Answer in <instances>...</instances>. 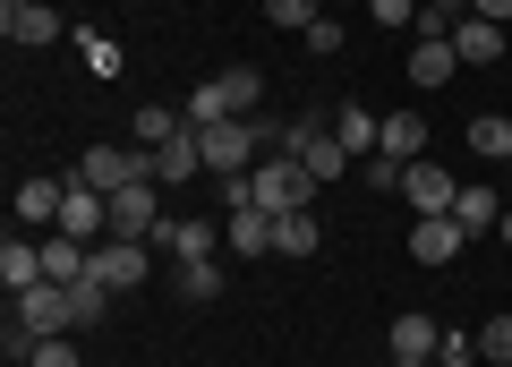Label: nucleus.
<instances>
[{"mask_svg": "<svg viewBox=\"0 0 512 367\" xmlns=\"http://www.w3.org/2000/svg\"><path fill=\"white\" fill-rule=\"evenodd\" d=\"M478 359V333H444L436 342V367H470Z\"/></svg>", "mask_w": 512, "mask_h": 367, "instance_id": "nucleus-32", "label": "nucleus"}, {"mask_svg": "<svg viewBox=\"0 0 512 367\" xmlns=\"http://www.w3.org/2000/svg\"><path fill=\"white\" fill-rule=\"evenodd\" d=\"M214 239H222V231H214L205 214H188V222H163V248H171L180 265H188V257H214Z\"/></svg>", "mask_w": 512, "mask_h": 367, "instance_id": "nucleus-18", "label": "nucleus"}, {"mask_svg": "<svg viewBox=\"0 0 512 367\" xmlns=\"http://www.w3.org/2000/svg\"><path fill=\"white\" fill-rule=\"evenodd\" d=\"M470 18H495V26H504V18H512V0H470Z\"/></svg>", "mask_w": 512, "mask_h": 367, "instance_id": "nucleus-34", "label": "nucleus"}, {"mask_svg": "<svg viewBox=\"0 0 512 367\" xmlns=\"http://www.w3.org/2000/svg\"><path fill=\"white\" fill-rule=\"evenodd\" d=\"M478 359H495V367H512V316H495V325L478 333Z\"/></svg>", "mask_w": 512, "mask_h": 367, "instance_id": "nucleus-29", "label": "nucleus"}, {"mask_svg": "<svg viewBox=\"0 0 512 367\" xmlns=\"http://www.w3.org/2000/svg\"><path fill=\"white\" fill-rule=\"evenodd\" d=\"M316 188H325V180H316V171L299 163V154H265V163L248 171V197L265 205V214H299V205H308Z\"/></svg>", "mask_w": 512, "mask_h": 367, "instance_id": "nucleus-1", "label": "nucleus"}, {"mask_svg": "<svg viewBox=\"0 0 512 367\" xmlns=\"http://www.w3.org/2000/svg\"><path fill=\"white\" fill-rule=\"evenodd\" d=\"M333 137H342V154H350V163H367V154L384 146V111H359V103H350L342 120H333Z\"/></svg>", "mask_w": 512, "mask_h": 367, "instance_id": "nucleus-13", "label": "nucleus"}, {"mask_svg": "<svg viewBox=\"0 0 512 367\" xmlns=\"http://www.w3.org/2000/svg\"><path fill=\"white\" fill-rule=\"evenodd\" d=\"M222 231H231L239 257H274V214H265V205H248V214H222Z\"/></svg>", "mask_w": 512, "mask_h": 367, "instance_id": "nucleus-14", "label": "nucleus"}, {"mask_svg": "<svg viewBox=\"0 0 512 367\" xmlns=\"http://www.w3.org/2000/svg\"><path fill=\"white\" fill-rule=\"evenodd\" d=\"M188 120H197V129H214V120H231V111H222V86H214V77H205V86L188 94Z\"/></svg>", "mask_w": 512, "mask_h": 367, "instance_id": "nucleus-27", "label": "nucleus"}, {"mask_svg": "<svg viewBox=\"0 0 512 367\" xmlns=\"http://www.w3.org/2000/svg\"><path fill=\"white\" fill-rule=\"evenodd\" d=\"M9 316H18L35 342H52V333H69V325H77V299H69V282H35V291H26Z\"/></svg>", "mask_w": 512, "mask_h": 367, "instance_id": "nucleus-2", "label": "nucleus"}, {"mask_svg": "<svg viewBox=\"0 0 512 367\" xmlns=\"http://www.w3.org/2000/svg\"><path fill=\"white\" fill-rule=\"evenodd\" d=\"M214 86H222V111H231V120H239V111H256V94H265V77H256L248 60H239V69H222Z\"/></svg>", "mask_w": 512, "mask_h": 367, "instance_id": "nucleus-21", "label": "nucleus"}, {"mask_svg": "<svg viewBox=\"0 0 512 367\" xmlns=\"http://www.w3.org/2000/svg\"><path fill=\"white\" fill-rule=\"evenodd\" d=\"M325 248V231H316V214L299 205V214H274V257H316Z\"/></svg>", "mask_w": 512, "mask_h": 367, "instance_id": "nucleus-15", "label": "nucleus"}, {"mask_svg": "<svg viewBox=\"0 0 512 367\" xmlns=\"http://www.w3.org/2000/svg\"><path fill=\"white\" fill-rule=\"evenodd\" d=\"M444 333L427 325V316H393V359H436Z\"/></svg>", "mask_w": 512, "mask_h": 367, "instance_id": "nucleus-20", "label": "nucleus"}, {"mask_svg": "<svg viewBox=\"0 0 512 367\" xmlns=\"http://www.w3.org/2000/svg\"><path fill=\"white\" fill-rule=\"evenodd\" d=\"M111 239H146V248H163V214H154V180H137V188H111Z\"/></svg>", "mask_w": 512, "mask_h": 367, "instance_id": "nucleus-4", "label": "nucleus"}, {"mask_svg": "<svg viewBox=\"0 0 512 367\" xmlns=\"http://www.w3.org/2000/svg\"><path fill=\"white\" fill-rule=\"evenodd\" d=\"M402 171H410V163H393V154H367L359 180H367V188H393V197H402Z\"/></svg>", "mask_w": 512, "mask_h": 367, "instance_id": "nucleus-28", "label": "nucleus"}, {"mask_svg": "<svg viewBox=\"0 0 512 367\" xmlns=\"http://www.w3.org/2000/svg\"><path fill=\"white\" fill-rule=\"evenodd\" d=\"M265 18H274V26H291V35H308V26L325 18V9H316V0H265Z\"/></svg>", "mask_w": 512, "mask_h": 367, "instance_id": "nucleus-26", "label": "nucleus"}, {"mask_svg": "<svg viewBox=\"0 0 512 367\" xmlns=\"http://www.w3.org/2000/svg\"><path fill=\"white\" fill-rule=\"evenodd\" d=\"M453 222H461V231H495V222H504V197H495V188H461Z\"/></svg>", "mask_w": 512, "mask_h": 367, "instance_id": "nucleus-19", "label": "nucleus"}, {"mask_svg": "<svg viewBox=\"0 0 512 367\" xmlns=\"http://www.w3.org/2000/svg\"><path fill=\"white\" fill-rule=\"evenodd\" d=\"M146 239H94V257H86V274L103 282V291H137V282H146Z\"/></svg>", "mask_w": 512, "mask_h": 367, "instance_id": "nucleus-3", "label": "nucleus"}, {"mask_svg": "<svg viewBox=\"0 0 512 367\" xmlns=\"http://www.w3.org/2000/svg\"><path fill=\"white\" fill-rule=\"evenodd\" d=\"M60 197H69L60 180H26L18 188V222H60Z\"/></svg>", "mask_w": 512, "mask_h": 367, "instance_id": "nucleus-22", "label": "nucleus"}, {"mask_svg": "<svg viewBox=\"0 0 512 367\" xmlns=\"http://www.w3.org/2000/svg\"><path fill=\"white\" fill-rule=\"evenodd\" d=\"M0 282H9V299H26L35 282H52V274H43V248H35V239H18V231L0 239Z\"/></svg>", "mask_w": 512, "mask_h": 367, "instance_id": "nucleus-10", "label": "nucleus"}, {"mask_svg": "<svg viewBox=\"0 0 512 367\" xmlns=\"http://www.w3.org/2000/svg\"><path fill=\"white\" fill-rule=\"evenodd\" d=\"M197 146H205V171H214V180H231V171L256 163V129L248 120H214V129H197Z\"/></svg>", "mask_w": 512, "mask_h": 367, "instance_id": "nucleus-5", "label": "nucleus"}, {"mask_svg": "<svg viewBox=\"0 0 512 367\" xmlns=\"http://www.w3.org/2000/svg\"><path fill=\"white\" fill-rule=\"evenodd\" d=\"M402 197L419 205V214H453V197H461V180H453V171H444V163H427V154H419V163L402 171Z\"/></svg>", "mask_w": 512, "mask_h": 367, "instance_id": "nucleus-6", "label": "nucleus"}, {"mask_svg": "<svg viewBox=\"0 0 512 367\" xmlns=\"http://www.w3.org/2000/svg\"><path fill=\"white\" fill-rule=\"evenodd\" d=\"M86 257H94V248H86V239H69V231L43 239V274H52V282H86Z\"/></svg>", "mask_w": 512, "mask_h": 367, "instance_id": "nucleus-17", "label": "nucleus"}, {"mask_svg": "<svg viewBox=\"0 0 512 367\" xmlns=\"http://www.w3.org/2000/svg\"><path fill=\"white\" fill-rule=\"evenodd\" d=\"M128 129H137V146L154 154V146H163V137H180V129H188V111H163V103H146V111H137V120H128Z\"/></svg>", "mask_w": 512, "mask_h": 367, "instance_id": "nucleus-23", "label": "nucleus"}, {"mask_svg": "<svg viewBox=\"0 0 512 367\" xmlns=\"http://www.w3.org/2000/svg\"><path fill=\"white\" fill-rule=\"evenodd\" d=\"M26 367H86V359H77L69 333H52V342H35V359H26Z\"/></svg>", "mask_w": 512, "mask_h": 367, "instance_id": "nucleus-31", "label": "nucleus"}, {"mask_svg": "<svg viewBox=\"0 0 512 367\" xmlns=\"http://www.w3.org/2000/svg\"><path fill=\"white\" fill-rule=\"evenodd\" d=\"M393 367H427V359H393Z\"/></svg>", "mask_w": 512, "mask_h": 367, "instance_id": "nucleus-36", "label": "nucleus"}, {"mask_svg": "<svg viewBox=\"0 0 512 367\" xmlns=\"http://www.w3.org/2000/svg\"><path fill=\"white\" fill-rule=\"evenodd\" d=\"M453 69H461L453 35H419V52H410V86H427V94H436V86H444Z\"/></svg>", "mask_w": 512, "mask_h": 367, "instance_id": "nucleus-12", "label": "nucleus"}, {"mask_svg": "<svg viewBox=\"0 0 512 367\" xmlns=\"http://www.w3.org/2000/svg\"><path fill=\"white\" fill-rule=\"evenodd\" d=\"M495 239H504V248H512V205H504V222H495Z\"/></svg>", "mask_w": 512, "mask_h": 367, "instance_id": "nucleus-35", "label": "nucleus"}, {"mask_svg": "<svg viewBox=\"0 0 512 367\" xmlns=\"http://www.w3.org/2000/svg\"><path fill=\"white\" fill-rule=\"evenodd\" d=\"M461 239H470V231H461L453 214H419V231H410V257H419V265H453V257H461Z\"/></svg>", "mask_w": 512, "mask_h": 367, "instance_id": "nucleus-9", "label": "nucleus"}, {"mask_svg": "<svg viewBox=\"0 0 512 367\" xmlns=\"http://www.w3.org/2000/svg\"><path fill=\"white\" fill-rule=\"evenodd\" d=\"M214 291H222L214 257H188V265H180V299H214Z\"/></svg>", "mask_w": 512, "mask_h": 367, "instance_id": "nucleus-25", "label": "nucleus"}, {"mask_svg": "<svg viewBox=\"0 0 512 367\" xmlns=\"http://www.w3.org/2000/svg\"><path fill=\"white\" fill-rule=\"evenodd\" d=\"M470 146L487 154V163H512V120H495V111H478V120H470Z\"/></svg>", "mask_w": 512, "mask_h": 367, "instance_id": "nucleus-24", "label": "nucleus"}, {"mask_svg": "<svg viewBox=\"0 0 512 367\" xmlns=\"http://www.w3.org/2000/svg\"><path fill=\"white\" fill-rule=\"evenodd\" d=\"M120 60H128V52H120L111 35H86V69H94V77H120Z\"/></svg>", "mask_w": 512, "mask_h": 367, "instance_id": "nucleus-30", "label": "nucleus"}, {"mask_svg": "<svg viewBox=\"0 0 512 367\" xmlns=\"http://www.w3.org/2000/svg\"><path fill=\"white\" fill-rule=\"evenodd\" d=\"M197 171H205V146H197V120H188L180 137H163V146H154V180L180 188V180H197Z\"/></svg>", "mask_w": 512, "mask_h": 367, "instance_id": "nucleus-8", "label": "nucleus"}, {"mask_svg": "<svg viewBox=\"0 0 512 367\" xmlns=\"http://www.w3.org/2000/svg\"><path fill=\"white\" fill-rule=\"evenodd\" d=\"M453 52L470 60V69H495V52H504V26H495V18H470V9H461V18H453Z\"/></svg>", "mask_w": 512, "mask_h": 367, "instance_id": "nucleus-11", "label": "nucleus"}, {"mask_svg": "<svg viewBox=\"0 0 512 367\" xmlns=\"http://www.w3.org/2000/svg\"><path fill=\"white\" fill-rule=\"evenodd\" d=\"M367 18L376 26H419V0H367Z\"/></svg>", "mask_w": 512, "mask_h": 367, "instance_id": "nucleus-33", "label": "nucleus"}, {"mask_svg": "<svg viewBox=\"0 0 512 367\" xmlns=\"http://www.w3.org/2000/svg\"><path fill=\"white\" fill-rule=\"evenodd\" d=\"M376 154H393V163H419L427 154V120H410V111H384V146Z\"/></svg>", "mask_w": 512, "mask_h": 367, "instance_id": "nucleus-16", "label": "nucleus"}, {"mask_svg": "<svg viewBox=\"0 0 512 367\" xmlns=\"http://www.w3.org/2000/svg\"><path fill=\"white\" fill-rule=\"evenodd\" d=\"M0 35H9V43H52L60 35V9H52V0H0Z\"/></svg>", "mask_w": 512, "mask_h": 367, "instance_id": "nucleus-7", "label": "nucleus"}]
</instances>
